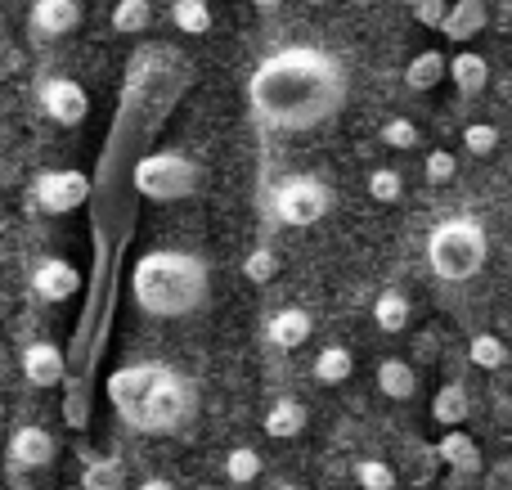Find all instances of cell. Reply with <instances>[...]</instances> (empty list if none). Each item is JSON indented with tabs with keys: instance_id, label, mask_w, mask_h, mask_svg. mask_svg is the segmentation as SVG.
Here are the masks:
<instances>
[{
	"instance_id": "6da1fadb",
	"label": "cell",
	"mask_w": 512,
	"mask_h": 490,
	"mask_svg": "<svg viewBox=\"0 0 512 490\" xmlns=\"http://www.w3.org/2000/svg\"><path fill=\"white\" fill-rule=\"evenodd\" d=\"M248 104L265 131H315L346 104V63L319 45H283L248 77Z\"/></svg>"
},
{
	"instance_id": "7a4b0ae2",
	"label": "cell",
	"mask_w": 512,
	"mask_h": 490,
	"mask_svg": "<svg viewBox=\"0 0 512 490\" xmlns=\"http://www.w3.org/2000/svg\"><path fill=\"white\" fill-rule=\"evenodd\" d=\"M212 293V270L194 252L153 248L131 266V297L144 315L158 320H180L194 315Z\"/></svg>"
},
{
	"instance_id": "3957f363",
	"label": "cell",
	"mask_w": 512,
	"mask_h": 490,
	"mask_svg": "<svg viewBox=\"0 0 512 490\" xmlns=\"http://www.w3.org/2000/svg\"><path fill=\"white\" fill-rule=\"evenodd\" d=\"M108 401L131 428L176 432L194 414V387L167 365H126L108 374Z\"/></svg>"
},
{
	"instance_id": "277c9868",
	"label": "cell",
	"mask_w": 512,
	"mask_h": 490,
	"mask_svg": "<svg viewBox=\"0 0 512 490\" xmlns=\"http://www.w3.org/2000/svg\"><path fill=\"white\" fill-rule=\"evenodd\" d=\"M486 252H490L486 230H481V221H472V216H445V221L427 234V261H432V270L441 279H450V284H463V279L481 275Z\"/></svg>"
},
{
	"instance_id": "5b68a950",
	"label": "cell",
	"mask_w": 512,
	"mask_h": 490,
	"mask_svg": "<svg viewBox=\"0 0 512 490\" xmlns=\"http://www.w3.org/2000/svg\"><path fill=\"white\" fill-rule=\"evenodd\" d=\"M131 185H135V194L153 198V203H176V198L198 194V185H203V167H198L189 153H176V149L144 153L131 171Z\"/></svg>"
},
{
	"instance_id": "8992f818",
	"label": "cell",
	"mask_w": 512,
	"mask_h": 490,
	"mask_svg": "<svg viewBox=\"0 0 512 490\" xmlns=\"http://www.w3.org/2000/svg\"><path fill=\"white\" fill-rule=\"evenodd\" d=\"M86 198H90V176L86 171H68V167L36 171L32 185H27V203L45 216H68V212H77Z\"/></svg>"
},
{
	"instance_id": "52a82bcc",
	"label": "cell",
	"mask_w": 512,
	"mask_h": 490,
	"mask_svg": "<svg viewBox=\"0 0 512 490\" xmlns=\"http://www.w3.org/2000/svg\"><path fill=\"white\" fill-rule=\"evenodd\" d=\"M333 207V194L319 176H288L274 185V216L283 225H315L328 216Z\"/></svg>"
},
{
	"instance_id": "ba28073f",
	"label": "cell",
	"mask_w": 512,
	"mask_h": 490,
	"mask_svg": "<svg viewBox=\"0 0 512 490\" xmlns=\"http://www.w3.org/2000/svg\"><path fill=\"white\" fill-rule=\"evenodd\" d=\"M36 104H41V113L59 126H81L90 117L86 86L72 81V77H41V86H36Z\"/></svg>"
},
{
	"instance_id": "9c48e42d",
	"label": "cell",
	"mask_w": 512,
	"mask_h": 490,
	"mask_svg": "<svg viewBox=\"0 0 512 490\" xmlns=\"http://www.w3.org/2000/svg\"><path fill=\"white\" fill-rule=\"evenodd\" d=\"M27 288H32L41 302H68V297H77L81 275H77V266H72V261L41 257V261H36V270L27 275Z\"/></svg>"
},
{
	"instance_id": "30bf717a",
	"label": "cell",
	"mask_w": 512,
	"mask_h": 490,
	"mask_svg": "<svg viewBox=\"0 0 512 490\" xmlns=\"http://www.w3.org/2000/svg\"><path fill=\"white\" fill-rule=\"evenodd\" d=\"M18 369H23V383L27 387H59L63 374H68L63 351L54 347V342H45V338L27 342V347L18 351Z\"/></svg>"
},
{
	"instance_id": "8fae6325",
	"label": "cell",
	"mask_w": 512,
	"mask_h": 490,
	"mask_svg": "<svg viewBox=\"0 0 512 490\" xmlns=\"http://www.w3.org/2000/svg\"><path fill=\"white\" fill-rule=\"evenodd\" d=\"M77 23H81L77 0H32V9H27V32H32V41L68 36Z\"/></svg>"
},
{
	"instance_id": "7c38bea8",
	"label": "cell",
	"mask_w": 512,
	"mask_h": 490,
	"mask_svg": "<svg viewBox=\"0 0 512 490\" xmlns=\"http://www.w3.org/2000/svg\"><path fill=\"white\" fill-rule=\"evenodd\" d=\"M54 437L45 428H36V423H23V428H14V437H9V464L23 468V473H36V468H50L54 464Z\"/></svg>"
},
{
	"instance_id": "4fadbf2b",
	"label": "cell",
	"mask_w": 512,
	"mask_h": 490,
	"mask_svg": "<svg viewBox=\"0 0 512 490\" xmlns=\"http://www.w3.org/2000/svg\"><path fill=\"white\" fill-rule=\"evenodd\" d=\"M265 338H270L274 347H283V351L301 347V342L310 338V315L301 311V306H283V311L270 315V324H265Z\"/></svg>"
},
{
	"instance_id": "5bb4252c",
	"label": "cell",
	"mask_w": 512,
	"mask_h": 490,
	"mask_svg": "<svg viewBox=\"0 0 512 490\" xmlns=\"http://www.w3.org/2000/svg\"><path fill=\"white\" fill-rule=\"evenodd\" d=\"M481 27H486V5L481 0H459L454 9H445L441 32H445V41H472Z\"/></svg>"
},
{
	"instance_id": "9a60e30c",
	"label": "cell",
	"mask_w": 512,
	"mask_h": 490,
	"mask_svg": "<svg viewBox=\"0 0 512 490\" xmlns=\"http://www.w3.org/2000/svg\"><path fill=\"white\" fill-rule=\"evenodd\" d=\"M301 428H306V405L292 401V396H283V401H274L265 410V437L288 441V437H301Z\"/></svg>"
},
{
	"instance_id": "2e32d148",
	"label": "cell",
	"mask_w": 512,
	"mask_h": 490,
	"mask_svg": "<svg viewBox=\"0 0 512 490\" xmlns=\"http://www.w3.org/2000/svg\"><path fill=\"white\" fill-rule=\"evenodd\" d=\"M450 81L463 90V95H481V90H486V81H490L486 59H481L477 50H459L450 59Z\"/></svg>"
},
{
	"instance_id": "e0dca14e",
	"label": "cell",
	"mask_w": 512,
	"mask_h": 490,
	"mask_svg": "<svg viewBox=\"0 0 512 490\" xmlns=\"http://www.w3.org/2000/svg\"><path fill=\"white\" fill-rule=\"evenodd\" d=\"M436 455H441L450 468H459V473H477L481 468V446L472 437H463V432H445V441L436 446Z\"/></svg>"
},
{
	"instance_id": "ac0fdd59",
	"label": "cell",
	"mask_w": 512,
	"mask_h": 490,
	"mask_svg": "<svg viewBox=\"0 0 512 490\" xmlns=\"http://www.w3.org/2000/svg\"><path fill=\"white\" fill-rule=\"evenodd\" d=\"M378 387L391 396V401H409L418 392V374L405 365V360H382L378 365Z\"/></svg>"
},
{
	"instance_id": "d6986e66",
	"label": "cell",
	"mask_w": 512,
	"mask_h": 490,
	"mask_svg": "<svg viewBox=\"0 0 512 490\" xmlns=\"http://www.w3.org/2000/svg\"><path fill=\"white\" fill-rule=\"evenodd\" d=\"M409 297L405 293H396V288H391V293H382L378 302H373V324H378L382 333H400V329H409Z\"/></svg>"
},
{
	"instance_id": "ffe728a7",
	"label": "cell",
	"mask_w": 512,
	"mask_h": 490,
	"mask_svg": "<svg viewBox=\"0 0 512 490\" xmlns=\"http://www.w3.org/2000/svg\"><path fill=\"white\" fill-rule=\"evenodd\" d=\"M405 81H409L414 90H432L436 81H445V54H441V50L414 54V59H409V68H405Z\"/></svg>"
},
{
	"instance_id": "44dd1931",
	"label": "cell",
	"mask_w": 512,
	"mask_h": 490,
	"mask_svg": "<svg viewBox=\"0 0 512 490\" xmlns=\"http://www.w3.org/2000/svg\"><path fill=\"white\" fill-rule=\"evenodd\" d=\"M351 369H355V360H351V351L346 347H324L315 356V378L319 383H346V378H351Z\"/></svg>"
},
{
	"instance_id": "7402d4cb",
	"label": "cell",
	"mask_w": 512,
	"mask_h": 490,
	"mask_svg": "<svg viewBox=\"0 0 512 490\" xmlns=\"http://www.w3.org/2000/svg\"><path fill=\"white\" fill-rule=\"evenodd\" d=\"M171 18H176V27L189 36L212 32V5H207V0H176V5H171Z\"/></svg>"
},
{
	"instance_id": "603a6c76",
	"label": "cell",
	"mask_w": 512,
	"mask_h": 490,
	"mask_svg": "<svg viewBox=\"0 0 512 490\" xmlns=\"http://www.w3.org/2000/svg\"><path fill=\"white\" fill-rule=\"evenodd\" d=\"M81 486H86V490H126L122 464H117V459H95V455H86V473H81Z\"/></svg>"
},
{
	"instance_id": "cb8c5ba5",
	"label": "cell",
	"mask_w": 512,
	"mask_h": 490,
	"mask_svg": "<svg viewBox=\"0 0 512 490\" xmlns=\"http://www.w3.org/2000/svg\"><path fill=\"white\" fill-rule=\"evenodd\" d=\"M432 419L436 423H445V428H454V423H463L468 419V392L463 387H441L436 392V401H432Z\"/></svg>"
},
{
	"instance_id": "d4e9b609",
	"label": "cell",
	"mask_w": 512,
	"mask_h": 490,
	"mask_svg": "<svg viewBox=\"0 0 512 490\" xmlns=\"http://www.w3.org/2000/svg\"><path fill=\"white\" fill-rule=\"evenodd\" d=\"M261 455H256L252 446H234L230 455H225V477H230L234 486H252L256 477H261Z\"/></svg>"
},
{
	"instance_id": "484cf974",
	"label": "cell",
	"mask_w": 512,
	"mask_h": 490,
	"mask_svg": "<svg viewBox=\"0 0 512 490\" xmlns=\"http://www.w3.org/2000/svg\"><path fill=\"white\" fill-rule=\"evenodd\" d=\"M468 360L477 369H504L508 365V347L495 338V333H477V338L468 342Z\"/></svg>"
},
{
	"instance_id": "4316f807",
	"label": "cell",
	"mask_w": 512,
	"mask_h": 490,
	"mask_svg": "<svg viewBox=\"0 0 512 490\" xmlns=\"http://www.w3.org/2000/svg\"><path fill=\"white\" fill-rule=\"evenodd\" d=\"M149 18H153L149 0H117V9H113V27H117L122 36L144 32V27H149Z\"/></svg>"
},
{
	"instance_id": "83f0119b",
	"label": "cell",
	"mask_w": 512,
	"mask_h": 490,
	"mask_svg": "<svg viewBox=\"0 0 512 490\" xmlns=\"http://www.w3.org/2000/svg\"><path fill=\"white\" fill-rule=\"evenodd\" d=\"M369 194L378 198V203H400V194H405V180H400V171L378 167V171H369Z\"/></svg>"
},
{
	"instance_id": "f1b7e54d",
	"label": "cell",
	"mask_w": 512,
	"mask_h": 490,
	"mask_svg": "<svg viewBox=\"0 0 512 490\" xmlns=\"http://www.w3.org/2000/svg\"><path fill=\"white\" fill-rule=\"evenodd\" d=\"M243 275H248L252 284H270V279L279 275V257H274V248H252L248 261H243Z\"/></svg>"
},
{
	"instance_id": "f546056e",
	"label": "cell",
	"mask_w": 512,
	"mask_h": 490,
	"mask_svg": "<svg viewBox=\"0 0 512 490\" xmlns=\"http://www.w3.org/2000/svg\"><path fill=\"white\" fill-rule=\"evenodd\" d=\"M355 477H360L364 490H396V473H391L382 459H364V464L355 468Z\"/></svg>"
},
{
	"instance_id": "4dcf8cb0",
	"label": "cell",
	"mask_w": 512,
	"mask_h": 490,
	"mask_svg": "<svg viewBox=\"0 0 512 490\" xmlns=\"http://www.w3.org/2000/svg\"><path fill=\"white\" fill-rule=\"evenodd\" d=\"M463 144H468V153H477V158H486V153L499 149V131L490 122H472L468 131H463Z\"/></svg>"
},
{
	"instance_id": "1f68e13d",
	"label": "cell",
	"mask_w": 512,
	"mask_h": 490,
	"mask_svg": "<svg viewBox=\"0 0 512 490\" xmlns=\"http://www.w3.org/2000/svg\"><path fill=\"white\" fill-rule=\"evenodd\" d=\"M382 144H391V149H414V144H418V126L409 122V117H391V122L382 126Z\"/></svg>"
},
{
	"instance_id": "d6a6232c",
	"label": "cell",
	"mask_w": 512,
	"mask_h": 490,
	"mask_svg": "<svg viewBox=\"0 0 512 490\" xmlns=\"http://www.w3.org/2000/svg\"><path fill=\"white\" fill-rule=\"evenodd\" d=\"M454 171H459L454 153H445V149L427 153V180H432V185H445V180H454Z\"/></svg>"
},
{
	"instance_id": "836d02e7",
	"label": "cell",
	"mask_w": 512,
	"mask_h": 490,
	"mask_svg": "<svg viewBox=\"0 0 512 490\" xmlns=\"http://www.w3.org/2000/svg\"><path fill=\"white\" fill-rule=\"evenodd\" d=\"M409 9H414V18L418 23H427V27L445 23V0H409Z\"/></svg>"
},
{
	"instance_id": "e575fe53",
	"label": "cell",
	"mask_w": 512,
	"mask_h": 490,
	"mask_svg": "<svg viewBox=\"0 0 512 490\" xmlns=\"http://www.w3.org/2000/svg\"><path fill=\"white\" fill-rule=\"evenodd\" d=\"M140 490H176V486H171L167 477H144V482H140Z\"/></svg>"
},
{
	"instance_id": "d590c367",
	"label": "cell",
	"mask_w": 512,
	"mask_h": 490,
	"mask_svg": "<svg viewBox=\"0 0 512 490\" xmlns=\"http://www.w3.org/2000/svg\"><path fill=\"white\" fill-rule=\"evenodd\" d=\"M252 5H256V9H279L283 0H252Z\"/></svg>"
},
{
	"instance_id": "8d00e7d4",
	"label": "cell",
	"mask_w": 512,
	"mask_h": 490,
	"mask_svg": "<svg viewBox=\"0 0 512 490\" xmlns=\"http://www.w3.org/2000/svg\"><path fill=\"white\" fill-rule=\"evenodd\" d=\"M0 234H5V212H0Z\"/></svg>"
},
{
	"instance_id": "74e56055",
	"label": "cell",
	"mask_w": 512,
	"mask_h": 490,
	"mask_svg": "<svg viewBox=\"0 0 512 490\" xmlns=\"http://www.w3.org/2000/svg\"><path fill=\"white\" fill-rule=\"evenodd\" d=\"M279 490H301V486H279Z\"/></svg>"
},
{
	"instance_id": "f35d334b",
	"label": "cell",
	"mask_w": 512,
	"mask_h": 490,
	"mask_svg": "<svg viewBox=\"0 0 512 490\" xmlns=\"http://www.w3.org/2000/svg\"><path fill=\"white\" fill-rule=\"evenodd\" d=\"M508 266H512V248H508Z\"/></svg>"
},
{
	"instance_id": "ab89813d",
	"label": "cell",
	"mask_w": 512,
	"mask_h": 490,
	"mask_svg": "<svg viewBox=\"0 0 512 490\" xmlns=\"http://www.w3.org/2000/svg\"><path fill=\"white\" fill-rule=\"evenodd\" d=\"M0 311H5V297H0Z\"/></svg>"
},
{
	"instance_id": "60d3db41",
	"label": "cell",
	"mask_w": 512,
	"mask_h": 490,
	"mask_svg": "<svg viewBox=\"0 0 512 490\" xmlns=\"http://www.w3.org/2000/svg\"><path fill=\"white\" fill-rule=\"evenodd\" d=\"M310 5H324V0H310Z\"/></svg>"
}]
</instances>
